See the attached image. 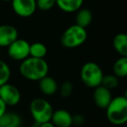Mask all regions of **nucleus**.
I'll list each match as a JSON object with an SVG mask.
<instances>
[{"label":"nucleus","instance_id":"obj_10","mask_svg":"<svg viewBox=\"0 0 127 127\" xmlns=\"http://www.w3.org/2000/svg\"><path fill=\"white\" fill-rule=\"evenodd\" d=\"M94 89L93 100L95 104L100 109H106L112 99L111 91L102 85H99Z\"/></svg>","mask_w":127,"mask_h":127},{"label":"nucleus","instance_id":"obj_11","mask_svg":"<svg viewBox=\"0 0 127 127\" xmlns=\"http://www.w3.org/2000/svg\"><path fill=\"white\" fill-rule=\"evenodd\" d=\"M51 121L55 127H70L72 125V116L66 110L59 109L53 111Z\"/></svg>","mask_w":127,"mask_h":127},{"label":"nucleus","instance_id":"obj_26","mask_svg":"<svg viewBox=\"0 0 127 127\" xmlns=\"http://www.w3.org/2000/svg\"><path fill=\"white\" fill-rule=\"evenodd\" d=\"M29 127H39V125H31V126H29Z\"/></svg>","mask_w":127,"mask_h":127},{"label":"nucleus","instance_id":"obj_17","mask_svg":"<svg viewBox=\"0 0 127 127\" xmlns=\"http://www.w3.org/2000/svg\"><path fill=\"white\" fill-rule=\"evenodd\" d=\"M113 73L118 78L127 76V57H120L113 64Z\"/></svg>","mask_w":127,"mask_h":127},{"label":"nucleus","instance_id":"obj_6","mask_svg":"<svg viewBox=\"0 0 127 127\" xmlns=\"http://www.w3.org/2000/svg\"><path fill=\"white\" fill-rule=\"evenodd\" d=\"M8 55L11 59L22 62L30 56V44L25 39L18 38L8 46Z\"/></svg>","mask_w":127,"mask_h":127},{"label":"nucleus","instance_id":"obj_27","mask_svg":"<svg viewBox=\"0 0 127 127\" xmlns=\"http://www.w3.org/2000/svg\"><path fill=\"white\" fill-rule=\"evenodd\" d=\"M2 1H4V2H11L12 0H2Z\"/></svg>","mask_w":127,"mask_h":127},{"label":"nucleus","instance_id":"obj_24","mask_svg":"<svg viewBox=\"0 0 127 127\" xmlns=\"http://www.w3.org/2000/svg\"><path fill=\"white\" fill-rule=\"evenodd\" d=\"M6 107H7L6 104L3 102L2 99L0 98V118L6 112Z\"/></svg>","mask_w":127,"mask_h":127},{"label":"nucleus","instance_id":"obj_22","mask_svg":"<svg viewBox=\"0 0 127 127\" xmlns=\"http://www.w3.org/2000/svg\"><path fill=\"white\" fill-rule=\"evenodd\" d=\"M57 0H36L37 8L41 11H49L56 4Z\"/></svg>","mask_w":127,"mask_h":127},{"label":"nucleus","instance_id":"obj_8","mask_svg":"<svg viewBox=\"0 0 127 127\" xmlns=\"http://www.w3.org/2000/svg\"><path fill=\"white\" fill-rule=\"evenodd\" d=\"M12 10L21 18H29L35 13L37 9L36 0H12Z\"/></svg>","mask_w":127,"mask_h":127},{"label":"nucleus","instance_id":"obj_12","mask_svg":"<svg viewBox=\"0 0 127 127\" xmlns=\"http://www.w3.org/2000/svg\"><path fill=\"white\" fill-rule=\"evenodd\" d=\"M39 89L44 95L51 96L58 92V85L57 81L50 76H45L39 80Z\"/></svg>","mask_w":127,"mask_h":127},{"label":"nucleus","instance_id":"obj_3","mask_svg":"<svg viewBox=\"0 0 127 127\" xmlns=\"http://www.w3.org/2000/svg\"><path fill=\"white\" fill-rule=\"evenodd\" d=\"M87 39L86 29L77 25L68 27L61 37V44L64 47L72 49L82 45Z\"/></svg>","mask_w":127,"mask_h":127},{"label":"nucleus","instance_id":"obj_14","mask_svg":"<svg viewBox=\"0 0 127 127\" xmlns=\"http://www.w3.org/2000/svg\"><path fill=\"white\" fill-rule=\"evenodd\" d=\"M21 122V118L18 114L6 111L0 118V127H19Z\"/></svg>","mask_w":127,"mask_h":127},{"label":"nucleus","instance_id":"obj_13","mask_svg":"<svg viewBox=\"0 0 127 127\" xmlns=\"http://www.w3.org/2000/svg\"><path fill=\"white\" fill-rule=\"evenodd\" d=\"M84 0H57L56 4L65 12H77L81 9Z\"/></svg>","mask_w":127,"mask_h":127},{"label":"nucleus","instance_id":"obj_18","mask_svg":"<svg viewBox=\"0 0 127 127\" xmlns=\"http://www.w3.org/2000/svg\"><path fill=\"white\" fill-rule=\"evenodd\" d=\"M47 54V48L43 43L36 42L30 44V56L35 58H44Z\"/></svg>","mask_w":127,"mask_h":127},{"label":"nucleus","instance_id":"obj_1","mask_svg":"<svg viewBox=\"0 0 127 127\" xmlns=\"http://www.w3.org/2000/svg\"><path fill=\"white\" fill-rule=\"evenodd\" d=\"M19 72L26 79L31 81H39L48 75L49 65L44 58L28 57L20 64Z\"/></svg>","mask_w":127,"mask_h":127},{"label":"nucleus","instance_id":"obj_23","mask_svg":"<svg viewBox=\"0 0 127 127\" xmlns=\"http://www.w3.org/2000/svg\"><path fill=\"white\" fill-rule=\"evenodd\" d=\"M85 119L84 117L81 115H76V116H72V124H76V125H81L84 123Z\"/></svg>","mask_w":127,"mask_h":127},{"label":"nucleus","instance_id":"obj_9","mask_svg":"<svg viewBox=\"0 0 127 127\" xmlns=\"http://www.w3.org/2000/svg\"><path fill=\"white\" fill-rule=\"evenodd\" d=\"M18 38L16 27L11 25H0V47H8Z\"/></svg>","mask_w":127,"mask_h":127},{"label":"nucleus","instance_id":"obj_25","mask_svg":"<svg viewBox=\"0 0 127 127\" xmlns=\"http://www.w3.org/2000/svg\"><path fill=\"white\" fill-rule=\"evenodd\" d=\"M39 127H55V125L50 121V122H46V123L42 124V125H39Z\"/></svg>","mask_w":127,"mask_h":127},{"label":"nucleus","instance_id":"obj_20","mask_svg":"<svg viewBox=\"0 0 127 127\" xmlns=\"http://www.w3.org/2000/svg\"><path fill=\"white\" fill-rule=\"evenodd\" d=\"M118 78H117L114 74H108L104 75L103 77L102 82H101V85L108 90L111 91V89H114L118 86Z\"/></svg>","mask_w":127,"mask_h":127},{"label":"nucleus","instance_id":"obj_4","mask_svg":"<svg viewBox=\"0 0 127 127\" xmlns=\"http://www.w3.org/2000/svg\"><path fill=\"white\" fill-rule=\"evenodd\" d=\"M80 77L85 85L90 88H96L101 85L104 73L97 64L94 62H87L82 67Z\"/></svg>","mask_w":127,"mask_h":127},{"label":"nucleus","instance_id":"obj_19","mask_svg":"<svg viewBox=\"0 0 127 127\" xmlns=\"http://www.w3.org/2000/svg\"><path fill=\"white\" fill-rule=\"evenodd\" d=\"M11 68L4 61L0 59V86L8 83L11 78Z\"/></svg>","mask_w":127,"mask_h":127},{"label":"nucleus","instance_id":"obj_7","mask_svg":"<svg viewBox=\"0 0 127 127\" xmlns=\"http://www.w3.org/2000/svg\"><path fill=\"white\" fill-rule=\"evenodd\" d=\"M0 98L6 106H14L19 103L21 94L16 86L6 83L0 86Z\"/></svg>","mask_w":127,"mask_h":127},{"label":"nucleus","instance_id":"obj_16","mask_svg":"<svg viewBox=\"0 0 127 127\" xmlns=\"http://www.w3.org/2000/svg\"><path fill=\"white\" fill-rule=\"evenodd\" d=\"M92 12L89 9H79L77 11L76 14V24L75 25H78L80 27H83V28H86L87 26L91 25V23L92 22Z\"/></svg>","mask_w":127,"mask_h":127},{"label":"nucleus","instance_id":"obj_2","mask_svg":"<svg viewBox=\"0 0 127 127\" xmlns=\"http://www.w3.org/2000/svg\"><path fill=\"white\" fill-rule=\"evenodd\" d=\"M106 116L111 124L124 125L127 122V97L125 95L112 97L106 108Z\"/></svg>","mask_w":127,"mask_h":127},{"label":"nucleus","instance_id":"obj_5","mask_svg":"<svg viewBox=\"0 0 127 127\" xmlns=\"http://www.w3.org/2000/svg\"><path fill=\"white\" fill-rule=\"evenodd\" d=\"M30 111L33 119L38 125L51 121L53 113L51 104L44 98L33 99L30 104Z\"/></svg>","mask_w":127,"mask_h":127},{"label":"nucleus","instance_id":"obj_15","mask_svg":"<svg viewBox=\"0 0 127 127\" xmlns=\"http://www.w3.org/2000/svg\"><path fill=\"white\" fill-rule=\"evenodd\" d=\"M113 47L120 57H127V36L125 33H118L113 37Z\"/></svg>","mask_w":127,"mask_h":127},{"label":"nucleus","instance_id":"obj_21","mask_svg":"<svg viewBox=\"0 0 127 127\" xmlns=\"http://www.w3.org/2000/svg\"><path fill=\"white\" fill-rule=\"evenodd\" d=\"M60 95L63 97H68L73 92V85L70 81H64L59 88Z\"/></svg>","mask_w":127,"mask_h":127}]
</instances>
